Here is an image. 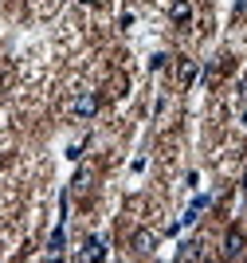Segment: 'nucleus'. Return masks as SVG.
<instances>
[{"mask_svg":"<svg viewBox=\"0 0 247 263\" xmlns=\"http://www.w3.org/2000/svg\"><path fill=\"white\" fill-rule=\"evenodd\" d=\"M196 75H200L196 59H181V83H184V87H188V83H196Z\"/></svg>","mask_w":247,"mask_h":263,"instance_id":"obj_6","label":"nucleus"},{"mask_svg":"<svg viewBox=\"0 0 247 263\" xmlns=\"http://www.w3.org/2000/svg\"><path fill=\"white\" fill-rule=\"evenodd\" d=\"M169 16H173V24H181V28H184V24L193 20V8H188V0H173V12H169Z\"/></svg>","mask_w":247,"mask_h":263,"instance_id":"obj_5","label":"nucleus"},{"mask_svg":"<svg viewBox=\"0 0 247 263\" xmlns=\"http://www.w3.org/2000/svg\"><path fill=\"white\" fill-rule=\"evenodd\" d=\"M243 248H247L243 232H239V228H232V232L224 236V259H239V255H243Z\"/></svg>","mask_w":247,"mask_h":263,"instance_id":"obj_2","label":"nucleus"},{"mask_svg":"<svg viewBox=\"0 0 247 263\" xmlns=\"http://www.w3.org/2000/svg\"><path fill=\"white\" fill-rule=\"evenodd\" d=\"M153 243H157V236H153V232H138V236H134V252H149Z\"/></svg>","mask_w":247,"mask_h":263,"instance_id":"obj_7","label":"nucleus"},{"mask_svg":"<svg viewBox=\"0 0 247 263\" xmlns=\"http://www.w3.org/2000/svg\"><path fill=\"white\" fill-rule=\"evenodd\" d=\"M79 4H86V8H94V4H98V0H79Z\"/></svg>","mask_w":247,"mask_h":263,"instance_id":"obj_14","label":"nucleus"},{"mask_svg":"<svg viewBox=\"0 0 247 263\" xmlns=\"http://www.w3.org/2000/svg\"><path fill=\"white\" fill-rule=\"evenodd\" d=\"M165 63H169V55H165V51H157V55H153V59H149V67H153V71H161Z\"/></svg>","mask_w":247,"mask_h":263,"instance_id":"obj_10","label":"nucleus"},{"mask_svg":"<svg viewBox=\"0 0 247 263\" xmlns=\"http://www.w3.org/2000/svg\"><path fill=\"white\" fill-rule=\"evenodd\" d=\"M71 110H75V118H94V114H98V95H94V90H83Z\"/></svg>","mask_w":247,"mask_h":263,"instance_id":"obj_1","label":"nucleus"},{"mask_svg":"<svg viewBox=\"0 0 247 263\" xmlns=\"http://www.w3.org/2000/svg\"><path fill=\"white\" fill-rule=\"evenodd\" d=\"M47 252H51V255H59V252H63V224H59V228L51 232V240H47Z\"/></svg>","mask_w":247,"mask_h":263,"instance_id":"obj_9","label":"nucleus"},{"mask_svg":"<svg viewBox=\"0 0 247 263\" xmlns=\"http://www.w3.org/2000/svg\"><path fill=\"white\" fill-rule=\"evenodd\" d=\"M177 259H200V243H196V240H184L181 252H177Z\"/></svg>","mask_w":247,"mask_h":263,"instance_id":"obj_8","label":"nucleus"},{"mask_svg":"<svg viewBox=\"0 0 247 263\" xmlns=\"http://www.w3.org/2000/svg\"><path fill=\"white\" fill-rule=\"evenodd\" d=\"M243 193H247V173H243Z\"/></svg>","mask_w":247,"mask_h":263,"instance_id":"obj_15","label":"nucleus"},{"mask_svg":"<svg viewBox=\"0 0 247 263\" xmlns=\"http://www.w3.org/2000/svg\"><path fill=\"white\" fill-rule=\"evenodd\" d=\"M236 16H247V0H236Z\"/></svg>","mask_w":247,"mask_h":263,"instance_id":"obj_13","label":"nucleus"},{"mask_svg":"<svg viewBox=\"0 0 247 263\" xmlns=\"http://www.w3.org/2000/svg\"><path fill=\"white\" fill-rule=\"evenodd\" d=\"M86 181H90V173H86V169H79V173H75V181H71V185H75V189H86Z\"/></svg>","mask_w":247,"mask_h":263,"instance_id":"obj_12","label":"nucleus"},{"mask_svg":"<svg viewBox=\"0 0 247 263\" xmlns=\"http://www.w3.org/2000/svg\"><path fill=\"white\" fill-rule=\"evenodd\" d=\"M208 204H212V197H196L193 204H188V212L181 216V228H184V224H196V220H200V212H204Z\"/></svg>","mask_w":247,"mask_h":263,"instance_id":"obj_4","label":"nucleus"},{"mask_svg":"<svg viewBox=\"0 0 247 263\" xmlns=\"http://www.w3.org/2000/svg\"><path fill=\"white\" fill-rule=\"evenodd\" d=\"M102 255H106V240H102V236H86V243H83V252H79V259L94 263V259H102Z\"/></svg>","mask_w":247,"mask_h":263,"instance_id":"obj_3","label":"nucleus"},{"mask_svg":"<svg viewBox=\"0 0 247 263\" xmlns=\"http://www.w3.org/2000/svg\"><path fill=\"white\" fill-rule=\"evenodd\" d=\"M83 145H86V142H75V145H67V157H71V161H79V157H83Z\"/></svg>","mask_w":247,"mask_h":263,"instance_id":"obj_11","label":"nucleus"}]
</instances>
